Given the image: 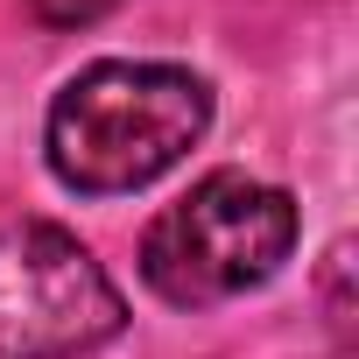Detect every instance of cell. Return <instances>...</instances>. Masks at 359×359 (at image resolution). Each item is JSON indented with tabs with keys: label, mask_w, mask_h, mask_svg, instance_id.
Instances as JSON below:
<instances>
[{
	"label": "cell",
	"mask_w": 359,
	"mask_h": 359,
	"mask_svg": "<svg viewBox=\"0 0 359 359\" xmlns=\"http://www.w3.org/2000/svg\"><path fill=\"white\" fill-rule=\"evenodd\" d=\"M127 324L113 275L64 226H0V359H78Z\"/></svg>",
	"instance_id": "cell-3"
},
{
	"label": "cell",
	"mask_w": 359,
	"mask_h": 359,
	"mask_svg": "<svg viewBox=\"0 0 359 359\" xmlns=\"http://www.w3.org/2000/svg\"><path fill=\"white\" fill-rule=\"evenodd\" d=\"M120 0H29V15L43 22V29H78V22H99V15H113Z\"/></svg>",
	"instance_id": "cell-4"
},
{
	"label": "cell",
	"mask_w": 359,
	"mask_h": 359,
	"mask_svg": "<svg viewBox=\"0 0 359 359\" xmlns=\"http://www.w3.org/2000/svg\"><path fill=\"white\" fill-rule=\"evenodd\" d=\"M212 127V85L184 64H127L106 57L78 71L43 127V155L64 191L120 198L176 169Z\"/></svg>",
	"instance_id": "cell-1"
},
{
	"label": "cell",
	"mask_w": 359,
	"mask_h": 359,
	"mask_svg": "<svg viewBox=\"0 0 359 359\" xmlns=\"http://www.w3.org/2000/svg\"><path fill=\"white\" fill-rule=\"evenodd\" d=\"M296 247L289 191L247 169H212L141 240V282L176 310H212L261 289Z\"/></svg>",
	"instance_id": "cell-2"
}]
</instances>
